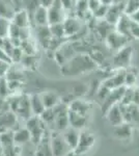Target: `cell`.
I'll return each mask as SVG.
<instances>
[{
  "label": "cell",
  "mask_w": 139,
  "mask_h": 156,
  "mask_svg": "<svg viewBox=\"0 0 139 156\" xmlns=\"http://www.w3.org/2000/svg\"><path fill=\"white\" fill-rule=\"evenodd\" d=\"M130 17H131V19H132L134 22H136V23L139 24V9H137V11L132 12V14L130 15Z\"/></svg>",
  "instance_id": "cell-39"
},
{
  "label": "cell",
  "mask_w": 139,
  "mask_h": 156,
  "mask_svg": "<svg viewBox=\"0 0 139 156\" xmlns=\"http://www.w3.org/2000/svg\"><path fill=\"white\" fill-rule=\"evenodd\" d=\"M130 36L132 39L139 40V24L134 22L132 20V23H131L130 27Z\"/></svg>",
  "instance_id": "cell-34"
},
{
  "label": "cell",
  "mask_w": 139,
  "mask_h": 156,
  "mask_svg": "<svg viewBox=\"0 0 139 156\" xmlns=\"http://www.w3.org/2000/svg\"><path fill=\"white\" fill-rule=\"evenodd\" d=\"M133 96H134V87H127L122 100H120V104H122V105L133 104Z\"/></svg>",
  "instance_id": "cell-27"
},
{
  "label": "cell",
  "mask_w": 139,
  "mask_h": 156,
  "mask_svg": "<svg viewBox=\"0 0 139 156\" xmlns=\"http://www.w3.org/2000/svg\"><path fill=\"white\" fill-rule=\"evenodd\" d=\"M133 133V125L129 123H122L114 127V135L120 140H127L131 138Z\"/></svg>",
  "instance_id": "cell-13"
},
{
  "label": "cell",
  "mask_w": 139,
  "mask_h": 156,
  "mask_svg": "<svg viewBox=\"0 0 139 156\" xmlns=\"http://www.w3.org/2000/svg\"><path fill=\"white\" fill-rule=\"evenodd\" d=\"M22 1H23V0H12L16 11H18V9H22Z\"/></svg>",
  "instance_id": "cell-40"
},
{
  "label": "cell",
  "mask_w": 139,
  "mask_h": 156,
  "mask_svg": "<svg viewBox=\"0 0 139 156\" xmlns=\"http://www.w3.org/2000/svg\"><path fill=\"white\" fill-rule=\"evenodd\" d=\"M101 1H102V3L108 4V5H110L111 3H113V0H101Z\"/></svg>",
  "instance_id": "cell-42"
},
{
  "label": "cell",
  "mask_w": 139,
  "mask_h": 156,
  "mask_svg": "<svg viewBox=\"0 0 139 156\" xmlns=\"http://www.w3.org/2000/svg\"><path fill=\"white\" fill-rule=\"evenodd\" d=\"M21 48L23 50L24 54H26V55H35V53H36L35 44L30 39L25 40V41L22 42Z\"/></svg>",
  "instance_id": "cell-24"
},
{
  "label": "cell",
  "mask_w": 139,
  "mask_h": 156,
  "mask_svg": "<svg viewBox=\"0 0 139 156\" xmlns=\"http://www.w3.org/2000/svg\"><path fill=\"white\" fill-rule=\"evenodd\" d=\"M79 137H80V134L76 131V129L70 130L69 132L65 134L64 136V140L67 142V144L69 145V147L73 148V149H76L78 147V144H79Z\"/></svg>",
  "instance_id": "cell-20"
},
{
  "label": "cell",
  "mask_w": 139,
  "mask_h": 156,
  "mask_svg": "<svg viewBox=\"0 0 139 156\" xmlns=\"http://www.w3.org/2000/svg\"><path fill=\"white\" fill-rule=\"evenodd\" d=\"M131 23H132V19H131L130 15H128L125 12V14L118 19L117 23L115 24V30L120 32V34H122L123 36L129 37V39H132L130 36Z\"/></svg>",
  "instance_id": "cell-10"
},
{
  "label": "cell",
  "mask_w": 139,
  "mask_h": 156,
  "mask_svg": "<svg viewBox=\"0 0 139 156\" xmlns=\"http://www.w3.org/2000/svg\"><path fill=\"white\" fill-rule=\"evenodd\" d=\"M64 27L65 37H72L77 34L81 29V21L76 17H67L62 22Z\"/></svg>",
  "instance_id": "cell-8"
},
{
  "label": "cell",
  "mask_w": 139,
  "mask_h": 156,
  "mask_svg": "<svg viewBox=\"0 0 139 156\" xmlns=\"http://www.w3.org/2000/svg\"><path fill=\"white\" fill-rule=\"evenodd\" d=\"M133 47L126 45L122 49L115 52L112 58V67L115 70H126L131 67V62L133 58Z\"/></svg>",
  "instance_id": "cell-2"
},
{
  "label": "cell",
  "mask_w": 139,
  "mask_h": 156,
  "mask_svg": "<svg viewBox=\"0 0 139 156\" xmlns=\"http://www.w3.org/2000/svg\"><path fill=\"white\" fill-rule=\"evenodd\" d=\"M12 22L16 25H18L19 27H21V28L30 27V25H32L28 12L25 11L24 9L16 11L14 17H12Z\"/></svg>",
  "instance_id": "cell-12"
},
{
  "label": "cell",
  "mask_w": 139,
  "mask_h": 156,
  "mask_svg": "<svg viewBox=\"0 0 139 156\" xmlns=\"http://www.w3.org/2000/svg\"><path fill=\"white\" fill-rule=\"evenodd\" d=\"M69 109L76 112V114H78V115L87 117V114L90 110V104L87 101H84V100L77 99V100H74V101L71 102Z\"/></svg>",
  "instance_id": "cell-14"
},
{
  "label": "cell",
  "mask_w": 139,
  "mask_h": 156,
  "mask_svg": "<svg viewBox=\"0 0 139 156\" xmlns=\"http://www.w3.org/2000/svg\"><path fill=\"white\" fill-rule=\"evenodd\" d=\"M41 98L46 108H53L54 106H56V104L58 103V97L54 93H45V94L42 95Z\"/></svg>",
  "instance_id": "cell-21"
},
{
  "label": "cell",
  "mask_w": 139,
  "mask_h": 156,
  "mask_svg": "<svg viewBox=\"0 0 139 156\" xmlns=\"http://www.w3.org/2000/svg\"><path fill=\"white\" fill-rule=\"evenodd\" d=\"M95 142H96V138L92 133L82 132L79 137V144H78L77 150L80 149V152H81V151H87L93 144H95Z\"/></svg>",
  "instance_id": "cell-15"
},
{
  "label": "cell",
  "mask_w": 139,
  "mask_h": 156,
  "mask_svg": "<svg viewBox=\"0 0 139 156\" xmlns=\"http://www.w3.org/2000/svg\"><path fill=\"white\" fill-rule=\"evenodd\" d=\"M11 67H12V64H9V62H4V60L0 59V77L5 76L7 71H9Z\"/></svg>",
  "instance_id": "cell-35"
},
{
  "label": "cell",
  "mask_w": 139,
  "mask_h": 156,
  "mask_svg": "<svg viewBox=\"0 0 139 156\" xmlns=\"http://www.w3.org/2000/svg\"><path fill=\"white\" fill-rule=\"evenodd\" d=\"M0 59L4 60V62H9V64L12 65V62L11 56H9V55L7 54L6 52L1 48V47H0Z\"/></svg>",
  "instance_id": "cell-37"
},
{
  "label": "cell",
  "mask_w": 139,
  "mask_h": 156,
  "mask_svg": "<svg viewBox=\"0 0 139 156\" xmlns=\"http://www.w3.org/2000/svg\"><path fill=\"white\" fill-rule=\"evenodd\" d=\"M30 105L35 114H42L45 112V108H46L41 96H37V95H33L30 98Z\"/></svg>",
  "instance_id": "cell-22"
},
{
  "label": "cell",
  "mask_w": 139,
  "mask_h": 156,
  "mask_svg": "<svg viewBox=\"0 0 139 156\" xmlns=\"http://www.w3.org/2000/svg\"><path fill=\"white\" fill-rule=\"evenodd\" d=\"M9 80L5 76L0 77V97L4 98L9 94Z\"/></svg>",
  "instance_id": "cell-31"
},
{
  "label": "cell",
  "mask_w": 139,
  "mask_h": 156,
  "mask_svg": "<svg viewBox=\"0 0 139 156\" xmlns=\"http://www.w3.org/2000/svg\"><path fill=\"white\" fill-rule=\"evenodd\" d=\"M120 1H125V0H113V2H120Z\"/></svg>",
  "instance_id": "cell-43"
},
{
  "label": "cell",
  "mask_w": 139,
  "mask_h": 156,
  "mask_svg": "<svg viewBox=\"0 0 139 156\" xmlns=\"http://www.w3.org/2000/svg\"><path fill=\"white\" fill-rule=\"evenodd\" d=\"M35 62H36V58H35V55H24L23 59L21 60L20 64H22L24 67L31 68L35 66Z\"/></svg>",
  "instance_id": "cell-32"
},
{
  "label": "cell",
  "mask_w": 139,
  "mask_h": 156,
  "mask_svg": "<svg viewBox=\"0 0 139 156\" xmlns=\"http://www.w3.org/2000/svg\"><path fill=\"white\" fill-rule=\"evenodd\" d=\"M101 4H102L101 0H88V11L92 14Z\"/></svg>",
  "instance_id": "cell-36"
},
{
  "label": "cell",
  "mask_w": 139,
  "mask_h": 156,
  "mask_svg": "<svg viewBox=\"0 0 139 156\" xmlns=\"http://www.w3.org/2000/svg\"><path fill=\"white\" fill-rule=\"evenodd\" d=\"M50 31L54 39L61 40L65 37V32H64V23H56V24H51L49 25Z\"/></svg>",
  "instance_id": "cell-23"
},
{
  "label": "cell",
  "mask_w": 139,
  "mask_h": 156,
  "mask_svg": "<svg viewBox=\"0 0 139 156\" xmlns=\"http://www.w3.org/2000/svg\"><path fill=\"white\" fill-rule=\"evenodd\" d=\"M133 104L139 106V87H134V96H133Z\"/></svg>",
  "instance_id": "cell-38"
},
{
  "label": "cell",
  "mask_w": 139,
  "mask_h": 156,
  "mask_svg": "<svg viewBox=\"0 0 139 156\" xmlns=\"http://www.w3.org/2000/svg\"><path fill=\"white\" fill-rule=\"evenodd\" d=\"M35 34H36L37 42L44 48H49L50 43L53 40L49 25H46V26H35Z\"/></svg>",
  "instance_id": "cell-7"
},
{
  "label": "cell",
  "mask_w": 139,
  "mask_h": 156,
  "mask_svg": "<svg viewBox=\"0 0 139 156\" xmlns=\"http://www.w3.org/2000/svg\"><path fill=\"white\" fill-rule=\"evenodd\" d=\"M126 89H127V87L123 85V87H116V89H113L111 90L109 96L106 98L104 101L102 102V105H101L103 114L106 115L108 110H109L113 105L118 104V103L120 102V100H122L123 94H125V92H126Z\"/></svg>",
  "instance_id": "cell-4"
},
{
  "label": "cell",
  "mask_w": 139,
  "mask_h": 156,
  "mask_svg": "<svg viewBox=\"0 0 139 156\" xmlns=\"http://www.w3.org/2000/svg\"><path fill=\"white\" fill-rule=\"evenodd\" d=\"M138 70L135 67L131 66L126 69V77H125V85L127 87H135L137 82Z\"/></svg>",
  "instance_id": "cell-17"
},
{
  "label": "cell",
  "mask_w": 139,
  "mask_h": 156,
  "mask_svg": "<svg viewBox=\"0 0 139 156\" xmlns=\"http://www.w3.org/2000/svg\"><path fill=\"white\" fill-rule=\"evenodd\" d=\"M64 73L67 75L69 74H81V73L90 71L97 67V64L93 62V59L86 54H79L72 57L67 64L64 66Z\"/></svg>",
  "instance_id": "cell-1"
},
{
  "label": "cell",
  "mask_w": 139,
  "mask_h": 156,
  "mask_svg": "<svg viewBox=\"0 0 139 156\" xmlns=\"http://www.w3.org/2000/svg\"><path fill=\"white\" fill-rule=\"evenodd\" d=\"M32 25L34 26H46L49 25V18H48V7L41 5L35 11L33 18H32Z\"/></svg>",
  "instance_id": "cell-11"
},
{
  "label": "cell",
  "mask_w": 139,
  "mask_h": 156,
  "mask_svg": "<svg viewBox=\"0 0 139 156\" xmlns=\"http://www.w3.org/2000/svg\"><path fill=\"white\" fill-rule=\"evenodd\" d=\"M106 117H107V120L109 121V123L113 127H115V126H117V125H120L122 123H123V112H122V109H120V103L113 105V106L107 112Z\"/></svg>",
  "instance_id": "cell-9"
},
{
  "label": "cell",
  "mask_w": 139,
  "mask_h": 156,
  "mask_svg": "<svg viewBox=\"0 0 139 156\" xmlns=\"http://www.w3.org/2000/svg\"><path fill=\"white\" fill-rule=\"evenodd\" d=\"M20 31H21V27H19L15 23H11L9 29V37H20Z\"/></svg>",
  "instance_id": "cell-33"
},
{
  "label": "cell",
  "mask_w": 139,
  "mask_h": 156,
  "mask_svg": "<svg viewBox=\"0 0 139 156\" xmlns=\"http://www.w3.org/2000/svg\"><path fill=\"white\" fill-rule=\"evenodd\" d=\"M15 12H16V9L12 4H9L4 0H0V17L6 18L12 21Z\"/></svg>",
  "instance_id": "cell-18"
},
{
  "label": "cell",
  "mask_w": 139,
  "mask_h": 156,
  "mask_svg": "<svg viewBox=\"0 0 139 156\" xmlns=\"http://www.w3.org/2000/svg\"><path fill=\"white\" fill-rule=\"evenodd\" d=\"M126 5H127V3L125 1L113 2V3H111L104 20H106L108 23L115 25L117 23L118 19L126 12Z\"/></svg>",
  "instance_id": "cell-5"
},
{
  "label": "cell",
  "mask_w": 139,
  "mask_h": 156,
  "mask_svg": "<svg viewBox=\"0 0 139 156\" xmlns=\"http://www.w3.org/2000/svg\"><path fill=\"white\" fill-rule=\"evenodd\" d=\"M41 1V4L46 7H49L50 5L52 4V2L54 1V0H40Z\"/></svg>",
  "instance_id": "cell-41"
},
{
  "label": "cell",
  "mask_w": 139,
  "mask_h": 156,
  "mask_svg": "<svg viewBox=\"0 0 139 156\" xmlns=\"http://www.w3.org/2000/svg\"><path fill=\"white\" fill-rule=\"evenodd\" d=\"M65 9L62 4L61 0H54L52 4L48 7V18H49V25L56 24V23H62L64 19L67 18L65 16Z\"/></svg>",
  "instance_id": "cell-3"
},
{
  "label": "cell",
  "mask_w": 139,
  "mask_h": 156,
  "mask_svg": "<svg viewBox=\"0 0 139 156\" xmlns=\"http://www.w3.org/2000/svg\"><path fill=\"white\" fill-rule=\"evenodd\" d=\"M24 55L25 54H24V52L21 47H15L12 52V54H11V58H12V64H20L21 60L23 59Z\"/></svg>",
  "instance_id": "cell-28"
},
{
  "label": "cell",
  "mask_w": 139,
  "mask_h": 156,
  "mask_svg": "<svg viewBox=\"0 0 139 156\" xmlns=\"http://www.w3.org/2000/svg\"><path fill=\"white\" fill-rule=\"evenodd\" d=\"M129 37H127L123 34H120L118 31H116L114 29L113 31H111L109 34L107 36V37L105 39L106 45L108 46V48L111 50H114V51H118L120 49H122L123 47H125L127 44V42L129 41Z\"/></svg>",
  "instance_id": "cell-6"
},
{
  "label": "cell",
  "mask_w": 139,
  "mask_h": 156,
  "mask_svg": "<svg viewBox=\"0 0 139 156\" xmlns=\"http://www.w3.org/2000/svg\"><path fill=\"white\" fill-rule=\"evenodd\" d=\"M111 90H110L109 87H107L105 84L101 83L100 87H99L98 90H97V98H98L99 100H100L101 102H103L106 99V98L109 96Z\"/></svg>",
  "instance_id": "cell-29"
},
{
  "label": "cell",
  "mask_w": 139,
  "mask_h": 156,
  "mask_svg": "<svg viewBox=\"0 0 139 156\" xmlns=\"http://www.w3.org/2000/svg\"><path fill=\"white\" fill-rule=\"evenodd\" d=\"M114 29H115V25L108 23L106 20H102L97 26L98 34L102 37H104V39H106L108 34H109L111 31H113Z\"/></svg>",
  "instance_id": "cell-19"
},
{
  "label": "cell",
  "mask_w": 139,
  "mask_h": 156,
  "mask_svg": "<svg viewBox=\"0 0 139 156\" xmlns=\"http://www.w3.org/2000/svg\"><path fill=\"white\" fill-rule=\"evenodd\" d=\"M75 7L78 16H84L87 12H89L88 11V0H78L75 2Z\"/></svg>",
  "instance_id": "cell-25"
},
{
  "label": "cell",
  "mask_w": 139,
  "mask_h": 156,
  "mask_svg": "<svg viewBox=\"0 0 139 156\" xmlns=\"http://www.w3.org/2000/svg\"><path fill=\"white\" fill-rule=\"evenodd\" d=\"M12 21L6 18L0 17V37H9V29Z\"/></svg>",
  "instance_id": "cell-26"
},
{
  "label": "cell",
  "mask_w": 139,
  "mask_h": 156,
  "mask_svg": "<svg viewBox=\"0 0 139 156\" xmlns=\"http://www.w3.org/2000/svg\"><path fill=\"white\" fill-rule=\"evenodd\" d=\"M108 9H109V5L108 4H104L102 3L100 6L96 9L95 12H92V15L95 16V18L97 19H105L106 15H107V12H108Z\"/></svg>",
  "instance_id": "cell-30"
},
{
  "label": "cell",
  "mask_w": 139,
  "mask_h": 156,
  "mask_svg": "<svg viewBox=\"0 0 139 156\" xmlns=\"http://www.w3.org/2000/svg\"><path fill=\"white\" fill-rule=\"evenodd\" d=\"M68 114H69V123L75 129H80V128L84 127L85 123H86V117L76 114L70 109Z\"/></svg>",
  "instance_id": "cell-16"
},
{
  "label": "cell",
  "mask_w": 139,
  "mask_h": 156,
  "mask_svg": "<svg viewBox=\"0 0 139 156\" xmlns=\"http://www.w3.org/2000/svg\"><path fill=\"white\" fill-rule=\"evenodd\" d=\"M72 1L74 2V4H75V2H76V1H78V0H72Z\"/></svg>",
  "instance_id": "cell-44"
}]
</instances>
